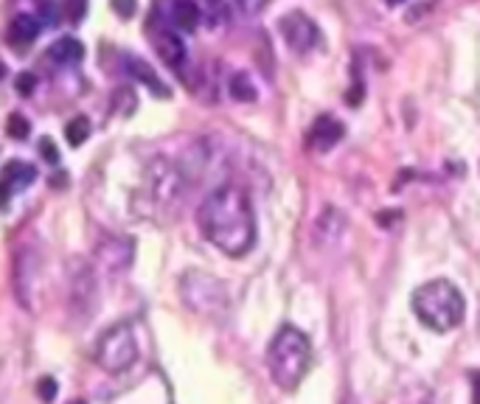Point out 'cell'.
<instances>
[{"mask_svg":"<svg viewBox=\"0 0 480 404\" xmlns=\"http://www.w3.org/2000/svg\"><path fill=\"white\" fill-rule=\"evenodd\" d=\"M62 183H68V174H54V185H62Z\"/></svg>","mask_w":480,"mask_h":404,"instance_id":"cell-24","label":"cell"},{"mask_svg":"<svg viewBox=\"0 0 480 404\" xmlns=\"http://www.w3.org/2000/svg\"><path fill=\"white\" fill-rule=\"evenodd\" d=\"M202 236L225 255L239 258L256 244V217L247 194L239 185H219L205 197L197 211Z\"/></svg>","mask_w":480,"mask_h":404,"instance_id":"cell-1","label":"cell"},{"mask_svg":"<svg viewBox=\"0 0 480 404\" xmlns=\"http://www.w3.org/2000/svg\"><path fill=\"white\" fill-rule=\"evenodd\" d=\"M28 132H31L28 118H23L20 112H11V115H8V121H6V135H8V138H14V141H25V138H28Z\"/></svg>","mask_w":480,"mask_h":404,"instance_id":"cell-16","label":"cell"},{"mask_svg":"<svg viewBox=\"0 0 480 404\" xmlns=\"http://www.w3.org/2000/svg\"><path fill=\"white\" fill-rule=\"evenodd\" d=\"M231 98H236V101H256V87H253V81L247 74H234L231 76Z\"/></svg>","mask_w":480,"mask_h":404,"instance_id":"cell-14","label":"cell"},{"mask_svg":"<svg viewBox=\"0 0 480 404\" xmlns=\"http://www.w3.org/2000/svg\"><path fill=\"white\" fill-rule=\"evenodd\" d=\"M84 6H87V0H65V11H68V17L74 23H79L84 17Z\"/></svg>","mask_w":480,"mask_h":404,"instance_id":"cell-20","label":"cell"},{"mask_svg":"<svg viewBox=\"0 0 480 404\" xmlns=\"http://www.w3.org/2000/svg\"><path fill=\"white\" fill-rule=\"evenodd\" d=\"M87 135H90V121H87L84 115H76L74 121H68V127H65V138H68V144H71V146H81V144L87 141Z\"/></svg>","mask_w":480,"mask_h":404,"instance_id":"cell-15","label":"cell"},{"mask_svg":"<svg viewBox=\"0 0 480 404\" xmlns=\"http://www.w3.org/2000/svg\"><path fill=\"white\" fill-rule=\"evenodd\" d=\"M37 34H40V23H37L31 14H20V17H14L11 25H8V40H11L17 48H25L28 42H34Z\"/></svg>","mask_w":480,"mask_h":404,"instance_id":"cell-9","label":"cell"},{"mask_svg":"<svg viewBox=\"0 0 480 404\" xmlns=\"http://www.w3.org/2000/svg\"><path fill=\"white\" fill-rule=\"evenodd\" d=\"M8 197H11V188H8V185L0 180V211L8 205Z\"/></svg>","mask_w":480,"mask_h":404,"instance_id":"cell-22","label":"cell"},{"mask_svg":"<svg viewBox=\"0 0 480 404\" xmlns=\"http://www.w3.org/2000/svg\"><path fill=\"white\" fill-rule=\"evenodd\" d=\"M40 152L45 155V161H48V163H57V161H59V152H57V146H54V144H51L48 138H45L42 144H40Z\"/></svg>","mask_w":480,"mask_h":404,"instance_id":"cell-21","label":"cell"},{"mask_svg":"<svg viewBox=\"0 0 480 404\" xmlns=\"http://www.w3.org/2000/svg\"><path fill=\"white\" fill-rule=\"evenodd\" d=\"M37 393L42 396V402L51 404L54 399H57V382H54L51 376H42V379H40V385H37Z\"/></svg>","mask_w":480,"mask_h":404,"instance_id":"cell-18","label":"cell"},{"mask_svg":"<svg viewBox=\"0 0 480 404\" xmlns=\"http://www.w3.org/2000/svg\"><path fill=\"white\" fill-rule=\"evenodd\" d=\"M312 365V342L295 325H281L267 348V368L281 391H295Z\"/></svg>","mask_w":480,"mask_h":404,"instance_id":"cell-2","label":"cell"},{"mask_svg":"<svg viewBox=\"0 0 480 404\" xmlns=\"http://www.w3.org/2000/svg\"><path fill=\"white\" fill-rule=\"evenodd\" d=\"M410 304H413V312H416L418 323L427 325L430 331H438V334L458 328L464 323V315H467L464 295L447 278H435V281L421 284L413 292Z\"/></svg>","mask_w":480,"mask_h":404,"instance_id":"cell-3","label":"cell"},{"mask_svg":"<svg viewBox=\"0 0 480 404\" xmlns=\"http://www.w3.org/2000/svg\"><path fill=\"white\" fill-rule=\"evenodd\" d=\"M278 28H281V37L287 40V45H290L295 54H307V51H312L320 42L318 25H315L304 11H290V14H284L281 23H278Z\"/></svg>","mask_w":480,"mask_h":404,"instance_id":"cell-5","label":"cell"},{"mask_svg":"<svg viewBox=\"0 0 480 404\" xmlns=\"http://www.w3.org/2000/svg\"><path fill=\"white\" fill-rule=\"evenodd\" d=\"M208 3H211V6H219V3H222V0H208Z\"/></svg>","mask_w":480,"mask_h":404,"instance_id":"cell-26","label":"cell"},{"mask_svg":"<svg viewBox=\"0 0 480 404\" xmlns=\"http://www.w3.org/2000/svg\"><path fill=\"white\" fill-rule=\"evenodd\" d=\"M171 17H174V23H177L183 31H194L197 23H200V8H197L194 0H174Z\"/></svg>","mask_w":480,"mask_h":404,"instance_id":"cell-13","label":"cell"},{"mask_svg":"<svg viewBox=\"0 0 480 404\" xmlns=\"http://www.w3.org/2000/svg\"><path fill=\"white\" fill-rule=\"evenodd\" d=\"M388 6H399V3H404V0H385Z\"/></svg>","mask_w":480,"mask_h":404,"instance_id":"cell-25","label":"cell"},{"mask_svg":"<svg viewBox=\"0 0 480 404\" xmlns=\"http://www.w3.org/2000/svg\"><path fill=\"white\" fill-rule=\"evenodd\" d=\"M110 6H113V11H115L118 17H124V20L138 11V3H135V0H110Z\"/></svg>","mask_w":480,"mask_h":404,"instance_id":"cell-19","label":"cell"},{"mask_svg":"<svg viewBox=\"0 0 480 404\" xmlns=\"http://www.w3.org/2000/svg\"><path fill=\"white\" fill-rule=\"evenodd\" d=\"M149 188H152V197L158 200L160 205H171V202L180 197L183 177H180V171H177L168 161H155L152 163Z\"/></svg>","mask_w":480,"mask_h":404,"instance_id":"cell-6","label":"cell"},{"mask_svg":"<svg viewBox=\"0 0 480 404\" xmlns=\"http://www.w3.org/2000/svg\"><path fill=\"white\" fill-rule=\"evenodd\" d=\"M0 180L14 191L17 185H31L34 180H37V168L34 166H28V163H20V161H11L3 166V171H0Z\"/></svg>","mask_w":480,"mask_h":404,"instance_id":"cell-10","label":"cell"},{"mask_svg":"<svg viewBox=\"0 0 480 404\" xmlns=\"http://www.w3.org/2000/svg\"><path fill=\"white\" fill-rule=\"evenodd\" d=\"M3 74H6V68H3V65H0V79H3Z\"/></svg>","mask_w":480,"mask_h":404,"instance_id":"cell-27","label":"cell"},{"mask_svg":"<svg viewBox=\"0 0 480 404\" xmlns=\"http://www.w3.org/2000/svg\"><path fill=\"white\" fill-rule=\"evenodd\" d=\"M264 3H267V0H244V6H247L250 11H253V8H261Z\"/></svg>","mask_w":480,"mask_h":404,"instance_id":"cell-23","label":"cell"},{"mask_svg":"<svg viewBox=\"0 0 480 404\" xmlns=\"http://www.w3.org/2000/svg\"><path fill=\"white\" fill-rule=\"evenodd\" d=\"M127 65H130V74H132L135 79H141L144 84H149V90H152L155 96H160V98H168V96H171V93H168V87L155 76V71H152L144 59H135V57H132Z\"/></svg>","mask_w":480,"mask_h":404,"instance_id":"cell-11","label":"cell"},{"mask_svg":"<svg viewBox=\"0 0 480 404\" xmlns=\"http://www.w3.org/2000/svg\"><path fill=\"white\" fill-rule=\"evenodd\" d=\"M345 135V127L334 118V115H320L309 129V146L315 152H328L331 146L340 144V138Z\"/></svg>","mask_w":480,"mask_h":404,"instance_id":"cell-7","label":"cell"},{"mask_svg":"<svg viewBox=\"0 0 480 404\" xmlns=\"http://www.w3.org/2000/svg\"><path fill=\"white\" fill-rule=\"evenodd\" d=\"M48 57L57 59V62H79L84 57V45L74 37H65V40H57L51 48H48Z\"/></svg>","mask_w":480,"mask_h":404,"instance_id":"cell-12","label":"cell"},{"mask_svg":"<svg viewBox=\"0 0 480 404\" xmlns=\"http://www.w3.org/2000/svg\"><path fill=\"white\" fill-rule=\"evenodd\" d=\"M155 51H158V57L168 65V68H183V62H185V45H183V40L177 37V34H171V31H160L158 37H155Z\"/></svg>","mask_w":480,"mask_h":404,"instance_id":"cell-8","label":"cell"},{"mask_svg":"<svg viewBox=\"0 0 480 404\" xmlns=\"http://www.w3.org/2000/svg\"><path fill=\"white\" fill-rule=\"evenodd\" d=\"M14 87H17V93H20V96H31V93L37 90V76L25 71V74H20V76H17Z\"/></svg>","mask_w":480,"mask_h":404,"instance_id":"cell-17","label":"cell"},{"mask_svg":"<svg viewBox=\"0 0 480 404\" xmlns=\"http://www.w3.org/2000/svg\"><path fill=\"white\" fill-rule=\"evenodd\" d=\"M135 359H138V342H135L132 325L118 323L101 334V340L96 345V362L107 374H121V371L132 368Z\"/></svg>","mask_w":480,"mask_h":404,"instance_id":"cell-4","label":"cell"},{"mask_svg":"<svg viewBox=\"0 0 480 404\" xmlns=\"http://www.w3.org/2000/svg\"><path fill=\"white\" fill-rule=\"evenodd\" d=\"M71 404H84V402H71Z\"/></svg>","mask_w":480,"mask_h":404,"instance_id":"cell-28","label":"cell"}]
</instances>
